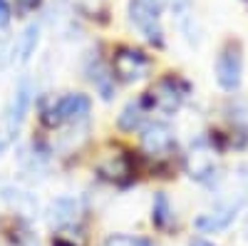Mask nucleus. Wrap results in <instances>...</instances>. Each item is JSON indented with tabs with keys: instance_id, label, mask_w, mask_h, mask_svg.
I'll return each instance as SVG.
<instances>
[{
	"instance_id": "obj_16",
	"label": "nucleus",
	"mask_w": 248,
	"mask_h": 246,
	"mask_svg": "<svg viewBox=\"0 0 248 246\" xmlns=\"http://www.w3.org/2000/svg\"><path fill=\"white\" fill-rule=\"evenodd\" d=\"M87 75L92 80V85L97 87V92L102 95V99H112L114 97V75L107 67H102L97 63L94 67H87Z\"/></svg>"
},
{
	"instance_id": "obj_24",
	"label": "nucleus",
	"mask_w": 248,
	"mask_h": 246,
	"mask_svg": "<svg viewBox=\"0 0 248 246\" xmlns=\"http://www.w3.org/2000/svg\"><path fill=\"white\" fill-rule=\"evenodd\" d=\"M147 3H149V5H154V8H161L164 0H147Z\"/></svg>"
},
{
	"instance_id": "obj_14",
	"label": "nucleus",
	"mask_w": 248,
	"mask_h": 246,
	"mask_svg": "<svg viewBox=\"0 0 248 246\" xmlns=\"http://www.w3.org/2000/svg\"><path fill=\"white\" fill-rule=\"evenodd\" d=\"M174 221H176V216H174V207H171L169 197L164 194V192H156L154 194V201H152V224H154L156 229L167 231Z\"/></svg>"
},
{
	"instance_id": "obj_18",
	"label": "nucleus",
	"mask_w": 248,
	"mask_h": 246,
	"mask_svg": "<svg viewBox=\"0 0 248 246\" xmlns=\"http://www.w3.org/2000/svg\"><path fill=\"white\" fill-rule=\"evenodd\" d=\"M99 246H154L149 239L134 236V234H109Z\"/></svg>"
},
{
	"instance_id": "obj_8",
	"label": "nucleus",
	"mask_w": 248,
	"mask_h": 246,
	"mask_svg": "<svg viewBox=\"0 0 248 246\" xmlns=\"http://www.w3.org/2000/svg\"><path fill=\"white\" fill-rule=\"evenodd\" d=\"M186 172L191 179L201 181V184H214L216 177V164H214V154L206 147V142L199 139L196 145H191V152L186 157Z\"/></svg>"
},
{
	"instance_id": "obj_15",
	"label": "nucleus",
	"mask_w": 248,
	"mask_h": 246,
	"mask_svg": "<svg viewBox=\"0 0 248 246\" xmlns=\"http://www.w3.org/2000/svg\"><path fill=\"white\" fill-rule=\"evenodd\" d=\"M99 174L105 179H109V181L124 184V181H129V177H132V164L127 162V157H112V159L99 164Z\"/></svg>"
},
{
	"instance_id": "obj_12",
	"label": "nucleus",
	"mask_w": 248,
	"mask_h": 246,
	"mask_svg": "<svg viewBox=\"0 0 248 246\" xmlns=\"http://www.w3.org/2000/svg\"><path fill=\"white\" fill-rule=\"evenodd\" d=\"M40 45V23H28L15 43V60L20 65H28Z\"/></svg>"
},
{
	"instance_id": "obj_4",
	"label": "nucleus",
	"mask_w": 248,
	"mask_h": 246,
	"mask_svg": "<svg viewBox=\"0 0 248 246\" xmlns=\"http://www.w3.org/2000/svg\"><path fill=\"white\" fill-rule=\"evenodd\" d=\"M241 77H243V52H241V45L229 43V45H223V50L216 57V82H218L221 90L233 92L241 85Z\"/></svg>"
},
{
	"instance_id": "obj_9",
	"label": "nucleus",
	"mask_w": 248,
	"mask_h": 246,
	"mask_svg": "<svg viewBox=\"0 0 248 246\" xmlns=\"http://www.w3.org/2000/svg\"><path fill=\"white\" fill-rule=\"evenodd\" d=\"M82 216V201L77 197H57L47 209V221L55 229H65L77 224Z\"/></svg>"
},
{
	"instance_id": "obj_19",
	"label": "nucleus",
	"mask_w": 248,
	"mask_h": 246,
	"mask_svg": "<svg viewBox=\"0 0 248 246\" xmlns=\"http://www.w3.org/2000/svg\"><path fill=\"white\" fill-rule=\"evenodd\" d=\"M13 60H15V45L10 43L8 37L0 35V70L8 67V65L13 63Z\"/></svg>"
},
{
	"instance_id": "obj_1",
	"label": "nucleus",
	"mask_w": 248,
	"mask_h": 246,
	"mask_svg": "<svg viewBox=\"0 0 248 246\" xmlns=\"http://www.w3.org/2000/svg\"><path fill=\"white\" fill-rule=\"evenodd\" d=\"M92 110V99L82 92H67L43 110V122L47 127H60L62 122H79Z\"/></svg>"
},
{
	"instance_id": "obj_5",
	"label": "nucleus",
	"mask_w": 248,
	"mask_h": 246,
	"mask_svg": "<svg viewBox=\"0 0 248 246\" xmlns=\"http://www.w3.org/2000/svg\"><path fill=\"white\" fill-rule=\"evenodd\" d=\"M32 97H35V85H32V80L25 75V77H20V82L15 85L13 90V97H10V105L5 110V130L10 132V137L17 134V130L23 127V122L30 112V105H32Z\"/></svg>"
},
{
	"instance_id": "obj_22",
	"label": "nucleus",
	"mask_w": 248,
	"mask_h": 246,
	"mask_svg": "<svg viewBox=\"0 0 248 246\" xmlns=\"http://www.w3.org/2000/svg\"><path fill=\"white\" fill-rule=\"evenodd\" d=\"M189 246H218V244H214L211 239H206V236H194L189 241Z\"/></svg>"
},
{
	"instance_id": "obj_21",
	"label": "nucleus",
	"mask_w": 248,
	"mask_h": 246,
	"mask_svg": "<svg viewBox=\"0 0 248 246\" xmlns=\"http://www.w3.org/2000/svg\"><path fill=\"white\" fill-rule=\"evenodd\" d=\"M10 142H13V137H10V132L0 125V154H5L8 152V147H10Z\"/></svg>"
},
{
	"instance_id": "obj_13",
	"label": "nucleus",
	"mask_w": 248,
	"mask_h": 246,
	"mask_svg": "<svg viewBox=\"0 0 248 246\" xmlns=\"http://www.w3.org/2000/svg\"><path fill=\"white\" fill-rule=\"evenodd\" d=\"M147 105H152L149 97H141V99H137V102H129V105L122 110L119 119H117L119 130H124V132L139 130L141 122H144V115H147Z\"/></svg>"
},
{
	"instance_id": "obj_20",
	"label": "nucleus",
	"mask_w": 248,
	"mask_h": 246,
	"mask_svg": "<svg viewBox=\"0 0 248 246\" xmlns=\"http://www.w3.org/2000/svg\"><path fill=\"white\" fill-rule=\"evenodd\" d=\"M13 17V10H10V3L8 0H0V28H5Z\"/></svg>"
},
{
	"instance_id": "obj_17",
	"label": "nucleus",
	"mask_w": 248,
	"mask_h": 246,
	"mask_svg": "<svg viewBox=\"0 0 248 246\" xmlns=\"http://www.w3.org/2000/svg\"><path fill=\"white\" fill-rule=\"evenodd\" d=\"M70 5L85 17H105L107 15V0H70Z\"/></svg>"
},
{
	"instance_id": "obj_3",
	"label": "nucleus",
	"mask_w": 248,
	"mask_h": 246,
	"mask_svg": "<svg viewBox=\"0 0 248 246\" xmlns=\"http://www.w3.org/2000/svg\"><path fill=\"white\" fill-rule=\"evenodd\" d=\"M152 60L137 48H119L112 57V75L122 82H139L149 75Z\"/></svg>"
},
{
	"instance_id": "obj_6",
	"label": "nucleus",
	"mask_w": 248,
	"mask_h": 246,
	"mask_svg": "<svg viewBox=\"0 0 248 246\" xmlns=\"http://www.w3.org/2000/svg\"><path fill=\"white\" fill-rule=\"evenodd\" d=\"M186 95H189V85L179 77H164L159 80V85L154 87V92H149V102L152 107H156L164 115H174L181 105Z\"/></svg>"
},
{
	"instance_id": "obj_23",
	"label": "nucleus",
	"mask_w": 248,
	"mask_h": 246,
	"mask_svg": "<svg viewBox=\"0 0 248 246\" xmlns=\"http://www.w3.org/2000/svg\"><path fill=\"white\" fill-rule=\"evenodd\" d=\"M52 246H75L72 241H67V239H55L52 241Z\"/></svg>"
},
{
	"instance_id": "obj_2",
	"label": "nucleus",
	"mask_w": 248,
	"mask_h": 246,
	"mask_svg": "<svg viewBox=\"0 0 248 246\" xmlns=\"http://www.w3.org/2000/svg\"><path fill=\"white\" fill-rule=\"evenodd\" d=\"M127 15H129V23L147 37L152 45H156V48L164 45V28H161V20H159V8L149 5L147 0H129Z\"/></svg>"
},
{
	"instance_id": "obj_11",
	"label": "nucleus",
	"mask_w": 248,
	"mask_h": 246,
	"mask_svg": "<svg viewBox=\"0 0 248 246\" xmlns=\"http://www.w3.org/2000/svg\"><path fill=\"white\" fill-rule=\"evenodd\" d=\"M0 199H3L10 209H15V214H20V216L37 214V199H35V194L15 187V184L0 181Z\"/></svg>"
},
{
	"instance_id": "obj_7",
	"label": "nucleus",
	"mask_w": 248,
	"mask_h": 246,
	"mask_svg": "<svg viewBox=\"0 0 248 246\" xmlns=\"http://www.w3.org/2000/svg\"><path fill=\"white\" fill-rule=\"evenodd\" d=\"M176 147L174 130L164 122H149L141 130V149L149 157H167Z\"/></svg>"
},
{
	"instance_id": "obj_10",
	"label": "nucleus",
	"mask_w": 248,
	"mask_h": 246,
	"mask_svg": "<svg viewBox=\"0 0 248 246\" xmlns=\"http://www.w3.org/2000/svg\"><path fill=\"white\" fill-rule=\"evenodd\" d=\"M236 216H238V204H223V207H216L209 214H201L194 221V227L203 234H216V231L229 229Z\"/></svg>"
}]
</instances>
